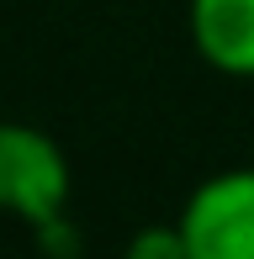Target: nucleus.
I'll return each instance as SVG.
<instances>
[{
	"label": "nucleus",
	"instance_id": "f257e3e1",
	"mask_svg": "<svg viewBox=\"0 0 254 259\" xmlns=\"http://www.w3.org/2000/svg\"><path fill=\"white\" fill-rule=\"evenodd\" d=\"M69 196L74 169L64 143L32 122L0 116V211L32 233H48L69 222Z\"/></svg>",
	"mask_w": 254,
	"mask_h": 259
},
{
	"label": "nucleus",
	"instance_id": "f03ea898",
	"mask_svg": "<svg viewBox=\"0 0 254 259\" xmlns=\"http://www.w3.org/2000/svg\"><path fill=\"white\" fill-rule=\"evenodd\" d=\"M191 259H254V164L217 169L180 206Z\"/></svg>",
	"mask_w": 254,
	"mask_h": 259
},
{
	"label": "nucleus",
	"instance_id": "7ed1b4c3",
	"mask_svg": "<svg viewBox=\"0 0 254 259\" xmlns=\"http://www.w3.org/2000/svg\"><path fill=\"white\" fill-rule=\"evenodd\" d=\"M191 48L228 79H254V0H191Z\"/></svg>",
	"mask_w": 254,
	"mask_h": 259
},
{
	"label": "nucleus",
	"instance_id": "20e7f679",
	"mask_svg": "<svg viewBox=\"0 0 254 259\" xmlns=\"http://www.w3.org/2000/svg\"><path fill=\"white\" fill-rule=\"evenodd\" d=\"M122 259H191L180 217L175 222H148V228H138L133 238H127V254Z\"/></svg>",
	"mask_w": 254,
	"mask_h": 259
}]
</instances>
